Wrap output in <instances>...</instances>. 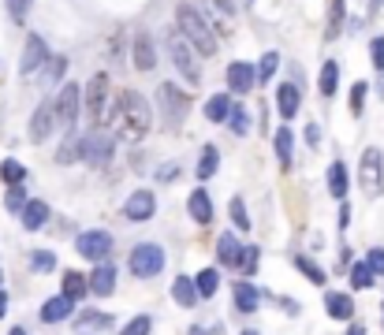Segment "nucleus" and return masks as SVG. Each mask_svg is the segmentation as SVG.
Instances as JSON below:
<instances>
[{"instance_id": "nucleus-60", "label": "nucleus", "mask_w": 384, "mask_h": 335, "mask_svg": "<svg viewBox=\"0 0 384 335\" xmlns=\"http://www.w3.org/2000/svg\"><path fill=\"white\" fill-rule=\"evenodd\" d=\"M380 316H384V302H380Z\"/></svg>"}, {"instance_id": "nucleus-1", "label": "nucleus", "mask_w": 384, "mask_h": 335, "mask_svg": "<svg viewBox=\"0 0 384 335\" xmlns=\"http://www.w3.org/2000/svg\"><path fill=\"white\" fill-rule=\"evenodd\" d=\"M120 115L123 120V130H127V138H146L149 134V127H153V112H149V100L142 97V93H135V90H123L120 93V100L108 108V120H116Z\"/></svg>"}, {"instance_id": "nucleus-10", "label": "nucleus", "mask_w": 384, "mask_h": 335, "mask_svg": "<svg viewBox=\"0 0 384 335\" xmlns=\"http://www.w3.org/2000/svg\"><path fill=\"white\" fill-rule=\"evenodd\" d=\"M53 105H56V127L60 130H71L75 123V115L82 108V86H75V82H68L56 97H53Z\"/></svg>"}, {"instance_id": "nucleus-20", "label": "nucleus", "mask_w": 384, "mask_h": 335, "mask_svg": "<svg viewBox=\"0 0 384 335\" xmlns=\"http://www.w3.org/2000/svg\"><path fill=\"white\" fill-rule=\"evenodd\" d=\"M298 108H303V97H298V86H291V82H283V86L276 90V112L283 115V120H295Z\"/></svg>"}, {"instance_id": "nucleus-27", "label": "nucleus", "mask_w": 384, "mask_h": 335, "mask_svg": "<svg viewBox=\"0 0 384 335\" xmlns=\"http://www.w3.org/2000/svg\"><path fill=\"white\" fill-rule=\"evenodd\" d=\"M64 298H71V302H82L90 294V283H86V276L82 272H64V291H60Z\"/></svg>"}, {"instance_id": "nucleus-29", "label": "nucleus", "mask_w": 384, "mask_h": 335, "mask_svg": "<svg viewBox=\"0 0 384 335\" xmlns=\"http://www.w3.org/2000/svg\"><path fill=\"white\" fill-rule=\"evenodd\" d=\"M343 15H347L343 0H328V19H325V38H328V41H336V38H340V30H343Z\"/></svg>"}, {"instance_id": "nucleus-38", "label": "nucleus", "mask_w": 384, "mask_h": 335, "mask_svg": "<svg viewBox=\"0 0 384 335\" xmlns=\"http://www.w3.org/2000/svg\"><path fill=\"white\" fill-rule=\"evenodd\" d=\"M41 71H45V75H41V82H45V86H53V82H60V78H64V71H68V60H64V56H49Z\"/></svg>"}, {"instance_id": "nucleus-36", "label": "nucleus", "mask_w": 384, "mask_h": 335, "mask_svg": "<svg viewBox=\"0 0 384 335\" xmlns=\"http://www.w3.org/2000/svg\"><path fill=\"white\" fill-rule=\"evenodd\" d=\"M0 179H4L8 187H23V182H26V168L19 160H4V164H0Z\"/></svg>"}, {"instance_id": "nucleus-2", "label": "nucleus", "mask_w": 384, "mask_h": 335, "mask_svg": "<svg viewBox=\"0 0 384 335\" xmlns=\"http://www.w3.org/2000/svg\"><path fill=\"white\" fill-rule=\"evenodd\" d=\"M176 23H179L183 41H187L191 48H198L202 56H213V53H216V34H213V26L202 19V11H198V8L179 4V8H176Z\"/></svg>"}, {"instance_id": "nucleus-32", "label": "nucleus", "mask_w": 384, "mask_h": 335, "mask_svg": "<svg viewBox=\"0 0 384 335\" xmlns=\"http://www.w3.org/2000/svg\"><path fill=\"white\" fill-rule=\"evenodd\" d=\"M373 268L370 264H365V261H355V264H350V291H370L373 287Z\"/></svg>"}, {"instance_id": "nucleus-46", "label": "nucleus", "mask_w": 384, "mask_h": 335, "mask_svg": "<svg viewBox=\"0 0 384 335\" xmlns=\"http://www.w3.org/2000/svg\"><path fill=\"white\" fill-rule=\"evenodd\" d=\"M149 328H153V321H149V316L142 313V316H135V321H127L120 335H149Z\"/></svg>"}, {"instance_id": "nucleus-28", "label": "nucleus", "mask_w": 384, "mask_h": 335, "mask_svg": "<svg viewBox=\"0 0 384 335\" xmlns=\"http://www.w3.org/2000/svg\"><path fill=\"white\" fill-rule=\"evenodd\" d=\"M340 86V63L336 60H325L321 63V78H317V90H321V97H332Z\"/></svg>"}, {"instance_id": "nucleus-4", "label": "nucleus", "mask_w": 384, "mask_h": 335, "mask_svg": "<svg viewBox=\"0 0 384 335\" xmlns=\"http://www.w3.org/2000/svg\"><path fill=\"white\" fill-rule=\"evenodd\" d=\"M108 90H112V82H108V71H97L90 82H86V90H82V108H86L90 115V123H101L105 120V105H108Z\"/></svg>"}, {"instance_id": "nucleus-34", "label": "nucleus", "mask_w": 384, "mask_h": 335, "mask_svg": "<svg viewBox=\"0 0 384 335\" xmlns=\"http://www.w3.org/2000/svg\"><path fill=\"white\" fill-rule=\"evenodd\" d=\"M231 105H236V100H231L228 93H216V97H209L206 115H209L213 123H224V120H228V112H231Z\"/></svg>"}, {"instance_id": "nucleus-3", "label": "nucleus", "mask_w": 384, "mask_h": 335, "mask_svg": "<svg viewBox=\"0 0 384 335\" xmlns=\"http://www.w3.org/2000/svg\"><path fill=\"white\" fill-rule=\"evenodd\" d=\"M157 112H161V120L168 127H179L183 120H187V112H191V97L183 93L176 82H161L157 86Z\"/></svg>"}, {"instance_id": "nucleus-26", "label": "nucleus", "mask_w": 384, "mask_h": 335, "mask_svg": "<svg viewBox=\"0 0 384 335\" xmlns=\"http://www.w3.org/2000/svg\"><path fill=\"white\" fill-rule=\"evenodd\" d=\"M216 168H221V149L216 145H202V157H198V182H206V179H213L216 175Z\"/></svg>"}, {"instance_id": "nucleus-17", "label": "nucleus", "mask_w": 384, "mask_h": 335, "mask_svg": "<svg viewBox=\"0 0 384 335\" xmlns=\"http://www.w3.org/2000/svg\"><path fill=\"white\" fill-rule=\"evenodd\" d=\"M325 309H328L332 321H350V316H355V298H350V291H328Z\"/></svg>"}, {"instance_id": "nucleus-55", "label": "nucleus", "mask_w": 384, "mask_h": 335, "mask_svg": "<svg viewBox=\"0 0 384 335\" xmlns=\"http://www.w3.org/2000/svg\"><path fill=\"white\" fill-rule=\"evenodd\" d=\"M191 335H213V331H209V328H198V324H194V328H191Z\"/></svg>"}, {"instance_id": "nucleus-8", "label": "nucleus", "mask_w": 384, "mask_h": 335, "mask_svg": "<svg viewBox=\"0 0 384 335\" xmlns=\"http://www.w3.org/2000/svg\"><path fill=\"white\" fill-rule=\"evenodd\" d=\"M112 153H116V142L105 130H90L86 138H79V160H86V164H105Z\"/></svg>"}, {"instance_id": "nucleus-43", "label": "nucleus", "mask_w": 384, "mask_h": 335, "mask_svg": "<svg viewBox=\"0 0 384 335\" xmlns=\"http://www.w3.org/2000/svg\"><path fill=\"white\" fill-rule=\"evenodd\" d=\"M26 190L23 187H8V194H4V205H8V212H23V205H26Z\"/></svg>"}, {"instance_id": "nucleus-57", "label": "nucleus", "mask_w": 384, "mask_h": 335, "mask_svg": "<svg viewBox=\"0 0 384 335\" xmlns=\"http://www.w3.org/2000/svg\"><path fill=\"white\" fill-rule=\"evenodd\" d=\"M8 335H26V328H11Z\"/></svg>"}, {"instance_id": "nucleus-42", "label": "nucleus", "mask_w": 384, "mask_h": 335, "mask_svg": "<svg viewBox=\"0 0 384 335\" xmlns=\"http://www.w3.org/2000/svg\"><path fill=\"white\" fill-rule=\"evenodd\" d=\"M30 4H34V0H8V15H11V23H15V26H23V23H26Z\"/></svg>"}, {"instance_id": "nucleus-30", "label": "nucleus", "mask_w": 384, "mask_h": 335, "mask_svg": "<svg viewBox=\"0 0 384 335\" xmlns=\"http://www.w3.org/2000/svg\"><path fill=\"white\" fill-rule=\"evenodd\" d=\"M216 287H221V272H216V268H202V272L194 276V291H198V298H213Z\"/></svg>"}, {"instance_id": "nucleus-7", "label": "nucleus", "mask_w": 384, "mask_h": 335, "mask_svg": "<svg viewBox=\"0 0 384 335\" xmlns=\"http://www.w3.org/2000/svg\"><path fill=\"white\" fill-rule=\"evenodd\" d=\"M380 160H384L380 149H365L362 160H358V187L370 194V197H377L384 190V164Z\"/></svg>"}, {"instance_id": "nucleus-58", "label": "nucleus", "mask_w": 384, "mask_h": 335, "mask_svg": "<svg viewBox=\"0 0 384 335\" xmlns=\"http://www.w3.org/2000/svg\"><path fill=\"white\" fill-rule=\"evenodd\" d=\"M243 335H261V331H243Z\"/></svg>"}, {"instance_id": "nucleus-16", "label": "nucleus", "mask_w": 384, "mask_h": 335, "mask_svg": "<svg viewBox=\"0 0 384 335\" xmlns=\"http://www.w3.org/2000/svg\"><path fill=\"white\" fill-rule=\"evenodd\" d=\"M86 283H90V294H97V298H108V294L116 291V264L101 261V264L94 268V276H86Z\"/></svg>"}, {"instance_id": "nucleus-6", "label": "nucleus", "mask_w": 384, "mask_h": 335, "mask_svg": "<svg viewBox=\"0 0 384 335\" xmlns=\"http://www.w3.org/2000/svg\"><path fill=\"white\" fill-rule=\"evenodd\" d=\"M168 56H172V63H176V71L183 75V82H191V86H198V82H202V67H198L194 48L183 41V34L168 38Z\"/></svg>"}, {"instance_id": "nucleus-24", "label": "nucleus", "mask_w": 384, "mask_h": 335, "mask_svg": "<svg viewBox=\"0 0 384 335\" xmlns=\"http://www.w3.org/2000/svg\"><path fill=\"white\" fill-rule=\"evenodd\" d=\"M258 306H261V294H258V287L254 283H236V309L239 313H258Z\"/></svg>"}, {"instance_id": "nucleus-49", "label": "nucleus", "mask_w": 384, "mask_h": 335, "mask_svg": "<svg viewBox=\"0 0 384 335\" xmlns=\"http://www.w3.org/2000/svg\"><path fill=\"white\" fill-rule=\"evenodd\" d=\"M306 142H310L313 149L321 145V127H317V123H310V127H306Z\"/></svg>"}, {"instance_id": "nucleus-51", "label": "nucleus", "mask_w": 384, "mask_h": 335, "mask_svg": "<svg viewBox=\"0 0 384 335\" xmlns=\"http://www.w3.org/2000/svg\"><path fill=\"white\" fill-rule=\"evenodd\" d=\"M216 8H221L224 15H236V8H239V4H236V0H216Z\"/></svg>"}, {"instance_id": "nucleus-31", "label": "nucleus", "mask_w": 384, "mask_h": 335, "mask_svg": "<svg viewBox=\"0 0 384 335\" xmlns=\"http://www.w3.org/2000/svg\"><path fill=\"white\" fill-rule=\"evenodd\" d=\"M291 264H295V268H298V272H303L310 283H317V287H321V283L328 279V276H325V268L317 264V261H310L306 254H295V257H291Z\"/></svg>"}, {"instance_id": "nucleus-33", "label": "nucleus", "mask_w": 384, "mask_h": 335, "mask_svg": "<svg viewBox=\"0 0 384 335\" xmlns=\"http://www.w3.org/2000/svg\"><path fill=\"white\" fill-rule=\"evenodd\" d=\"M328 190H332V197H340V201H347V168L336 160V164H332L328 168Z\"/></svg>"}, {"instance_id": "nucleus-21", "label": "nucleus", "mask_w": 384, "mask_h": 335, "mask_svg": "<svg viewBox=\"0 0 384 335\" xmlns=\"http://www.w3.org/2000/svg\"><path fill=\"white\" fill-rule=\"evenodd\" d=\"M19 216H23V227H26V231H41V227L49 224V201H41V197L26 201Z\"/></svg>"}, {"instance_id": "nucleus-19", "label": "nucleus", "mask_w": 384, "mask_h": 335, "mask_svg": "<svg viewBox=\"0 0 384 335\" xmlns=\"http://www.w3.org/2000/svg\"><path fill=\"white\" fill-rule=\"evenodd\" d=\"M239 257H243V242L231 231H224L221 239H216V261L228 264V268H239Z\"/></svg>"}, {"instance_id": "nucleus-61", "label": "nucleus", "mask_w": 384, "mask_h": 335, "mask_svg": "<svg viewBox=\"0 0 384 335\" xmlns=\"http://www.w3.org/2000/svg\"><path fill=\"white\" fill-rule=\"evenodd\" d=\"M246 4H250V0H246Z\"/></svg>"}, {"instance_id": "nucleus-54", "label": "nucleus", "mask_w": 384, "mask_h": 335, "mask_svg": "<svg viewBox=\"0 0 384 335\" xmlns=\"http://www.w3.org/2000/svg\"><path fill=\"white\" fill-rule=\"evenodd\" d=\"M347 335H365V328H362V324H350V328H347Z\"/></svg>"}, {"instance_id": "nucleus-53", "label": "nucleus", "mask_w": 384, "mask_h": 335, "mask_svg": "<svg viewBox=\"0 0 384 335\" xmlns=\"http://www.w3.org/2000/svg\"><path fill=\"white\" fill-rule=\"evenodd\" d=\"M4 313H8V291L0 287V316H4Z\"/></svg>"}, {"instance_id": "nucleus-5", "label": "nucleus", "mask_w": 384, "mask_h": 335, "mask_svg": "<svg viewBox=\"0 0 384 335\" xmlns=\"http://www.w3.org/2000/svg\"><path fill=\"white\" fill-rule=\"evenodd\" d=\"M164 268V249L157 242H142L131 249V276L135 279H153Z\"/></svg>"}, {"instance_id": "nucleus-11", "label": "nucleus", "mask_w": 384, "mask_h": 335, "mask_svg": "<svg viewBox=\"0 0 384 335\" xmlns=\"http://www.w3.org/2000/svg\"><path fill=\"white\" fill-rule=\"evenodd\" d=\"M49 56H53V53H49L45 38H41V34H30L26 45H23V56H19V75H23V78H34L41 67H45Z\"/></svg>"}, {"instance_id": "nucleus-41", "label": "nucleus", "mask_w": 384, "mask_h": 335, "mask_svg": "<svg viewBox=\"0 0 384 335\" xmlns=\"http://www.w3.org/2000/svg\"><path fill=\"white\" fill-rule=\"evenodd\" d=\"M30 268H34V272H53L56 254H53V249H34V254H30Z\"/></svg>"}, {"instance_id": "nucleus-35", "label": "nucleus", "mask_w": 384, "mask_h": 335, "mask_svg": "<svg viewBox=\"0 0 384 335\" xmlns=\"http://www.w3.org/2000/svg\"><path fill=\"white\" fill-rule=\"evenodd\" d=\"M75 328L86 331V328H112V316L108 313H94V309H82L75 316Z\"/></svg>"}, {"instance_id": "nucleus-12", "label": "nucleus", "mask_w": 384, "mask_h": 335, "mask_svg": "<svg viewBox=\"0 0 384 335\" xmlns=\"http://www.w3.org/2000/svg\"><path fill=\"white\" fill-rule=\"evenodd\" d=\"M53 127H56V105H53V100H41L38 112L30 115V142H34V145L49 142Z\"/></svg>"}, {"instance_id": "nucleus-45", "label": "nucleus", "mask_w": 384, "mask_h": 335, "mask_svg": "<svg viewBox=\"0 0 384 335\" xmlns=\"http://www.w3.org/2000/svg\"><path fill=\"white\" fill-rule=\"evenodd\" d=\"M365 82H355V86H350V115H362V108H365Z\"/></svg>"}, {"instance_id": "nucleus-50", "label": "nucleus", "mask_w": 384, "mask_h": 335, "mask_svg": "<svg viewBox=\"0 0 384 335\" xmlns=\"http://www.w3.org/2000/svg\"><path fill=\"white\" fill-rule=\"evenodd\" d=\"M347 224H350V205L340 201V231H347Z\"/></svg>"}, {"instance_id": "nucleus-14", "label": "nucleus", "mask_w": 384, "mask_h": 335, "mask_svg": "<svg viewBox=\"0 0 384 335\" xmlns=\"http://www.w3.org/2000/svg\"><path fill=\"white\" fill-rule=\"evenodd\" d=\"M131 60H135V67L142 75L157 67V48H153V38H149V34H138V38L131 41Z\"/></svg>"}, {"instance_id": "nucleus-22", "label": "nucleus", "mask_w": 384, "mask_h": 335, "mask_svg": "<svg viewBox=\"0 0 384 335\" xmlns=\"http://www.w3.org/2000/svg\"><path fill=\"white\" fill-rule=\"evenodd\" d=\"M187 212H191V220L194 224H213V201H209V194L206 190H194L191 197H187Z\"/></svg>"}, {"instance_id": "nucleus-15", "label": "nucleus", "mask_w": 384, "mask_h": 335, "mask_svg": "<svg viewBox=\"0 0 384 335\" xmlns=\"http://www.w3.org/2000/svg\"><path fill=\"white\" fill-rule=\"evenodd\" d=\"M71 316H75V302L71 298H64V294L45 298V306H41V321L45 324H64V321H71Z\"/></svg>"}, {"instance_id": "nucleus-44", "label": "nucleus", "mask_w": 384, "mask_h": 335, "mask_svg": "<svg viewBox=\"0 0 384 335\" xmlns=\"http://www.w3.org/2000/svg\"><path fill=\"white\" fill-rule=\"evenodd\" d=\"M258 257H261V249L258 246H243V257H239V268L246 276H254L258 272Z\"/></svg>"}, {"instance_id": "nucleus-40", "label": "nucleus", "mask_w": 384, "mask_h": 335, "mask_svg": "<svg viewBox=\"0 0 384 335\" xmlns=\"http://www.w3.org/2000/svg\"><path fill=\"white\" fill-rule=\"evenodd\" d=\"M228 212H231V224H236L239 231H250V224H254V220H250L243 197H231V201H228Z\"/></svg>"}, {"instance_id": "nucleus-48", "label": "nucleus", "mask_w": 384, "mask_h": 335, "mask_svg": "<svg viewBox=\"0 0 384 335\" xmlns=\"http://www.w3.org/2000/svg\"><path fill=\"white\" fill-rule=\"evenodd\" d=\"M365 264L373 268V276H384V249L377 246V249H370V257H365Z\"/></svg>"}, {"instance_id": "nucleus-13", "label": "nucleus", "mask_w": 384, "mask_h": 335, "mask_svg": "<svg viewBox=\"0 0 384 335\" xmlns=\"http://www.w3.org/2000/svg\"><path fill=\"white\" fill-rule=\"evenodd\" d=\"M153 212H157L153 190H135V194L123 201V220H131V224H142V220H149Z\"/></svg>"}, {"instance_id": "nucleus-39", "label": "nucleus", "mask_w": 384, "mask_h": 335, "mask_svg": "<svg viewBox=\"0 0 384 335\" xmlns=\"http://www.w3.org/2000/svg\"><path fill=\"white\" fill-rule=\"evenodd\" d=\"M276 67H280V53H265L254 67V82H269L276 75Z\"/></svg>"}, {"instance_id": "nucleus-52", "label": "nucleus", "mask_w": 384, "mask_h": 335, "mask_svg": "<svg viewBox=\"0 0 384 335\" xmlns=\"http://www.w3.org/2000/svg\"><path fill=\"white\" fill-rule=\"evenodd\" d=\"M176 175H179V168H176V164H172V168H161V179H176Z\"/></svg>"}, {"instance_id": "nucleus-47", "label": "nucleus", "mask_w": 384, "mask_h": 335, "mask_svg": "<svg viewBox=\"0 0 384 335\" xmlns=\"http://www.w3.org/2000/svg\"><path fill=\"white\" fill-rule=\"evenodd\" d=\"M370 60H373V67H377V71H384V34L370 41Z\"/></svg>"}, {"instance_id": "nucleus-59", "label": "nucleus", "mask_w": 384, "mask_h": 335, "mask_svg": "<svg viewBox=\"0 0 384 335\" xmlns=\"http://www.w3.org/2000/svg\"><path fill=\"white\" fill-rule=\"evenodd\" d=\"M0 287H4V272H0Z\"/></svg>"}, {"instance_id": "nucleus-9", "label": "nucleus", "mask_w": 384, "mask_h": 335, "mask_svg": "<svg viewBox=\"0 0 384 335\" xmlns=\"http://www.w3.org/2000/svg\"><path fill=\"white\" fill-rule=\"evenodd\" d=\"M112 234L108 231H82L79 239H75V249H79V257H86V261H108V254H112Z\"/></svg>"}, {"instance_id": "nucleus-18", "label": "nucleus", "mask_w": 384, "mask_h": 335, "mask_svg": "<svg viewBox=\"0 0 384 335\" xmlns=\"http://www.w3.org/2000/svg\"><path fill=\"white\" fill-rule=\"evenodd\" d=\"M224 78H228V90H231V93H250V90H254V67L243 63V60L231 63Z\"/></svg>"}, {"instance_id": "nucleus-23", "label": "nucleus", "mask_w": 384, "mask_h": 335, "mask_svg": "<svg viewBox=\"0 0 384 335\" xmlns=\"http://www.w3.org/2000/svg\"><path fill=\"white\" fill-rule=\"evenodd\" d=\"M172 298L179 302L183 309L198 306V291H194V276H176L172 279Z\"/></svg>"}, {"instance_id": "nucleus-25", "label": "nucleus", "mask_w": 384, "mask_h": 335, "mask_svg": "<svg viewBox=\"0 0 384 335\" xmlns=\"http://www.w3.org/2000/svg\"><path fill=\"white\" fill-rule=\"evenodd\" d=\"M276 157H280V168H283V172H288V168H291V160H295V134H291V127H280L276 130Z\"/></svg>"}, {"instance_id": "nucleus-37", "label": "nucleus", "mask_w": 384, "mask_h": 335, "mask_svg": "<svg viewBox=\"0 0 384 335\" xmlns=\"http://www.w3.org/2000/svg\"><path fill=\"white\" fill-rule=\"evenodd\" d=\"M228 127H231V134H239V138H243V134H250V115H246V108L239 105V100L228 112Z\"/></svg>"}, {"instance_id": "nucleus-56", "label": "nucleus", "mask_w": 384, "mask_h": 335, "mask_svg": "<svg viewBox=\"0 0 384 335\" xmlns=\"http://www.w3.org/2000/svg\"><path fill=\"white\" fill-rule=\"evenodd\" d=\"M380 4H384V0H370V15H373V11H380Z\"/></svg>"}]
</instances>
